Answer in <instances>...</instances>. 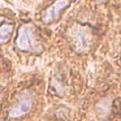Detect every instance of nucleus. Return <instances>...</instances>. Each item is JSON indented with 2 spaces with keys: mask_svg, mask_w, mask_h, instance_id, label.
I'll return each instance as SVG.
<instances>
[{
  "mask_svg": "<svg viewBox=\"0 0 121 121\" xmlns=\"http://www.w3.org/2000/svg\"><path fill=\"white\" fill-rule=\"evenodd\" d=\"M71 44L78 53H86L92 44V34L81 26H74L70 31Z\"/></svg>",
  "mask_w": 121,
  "mask_h": 121,
  "instance_id": "1",
  "label": "nucleus"
},
{
  "mask_svg": "<svg viewBox=\"0 0 121 121\" xmlns=\"http://www.w3.org/2000/svg\"><path fill=\"white\" fill-rule=\"evenodd\" d=\"M15 43L17 47L22 51H35L37 42L33 30L28 26H21L18 30Z\"/></svg>",
  "mask_w": 121,
  "mask_h": 121,
  "instance_id": "2",
  "label": "nucleus"
},
{
  "mask_svg": "<svg viewBox=\"0 0 121 121\" xmlns=\"http://www.w3.org/2000/svg\"><path fill=\"white\" fill-rule=\"evenodd\" d=\"M70 5V0H56L52 5H50L42 14L41 20L44 24H49L55 21L60 13L64 10Z\"/></svg>",
  "mask_w": 121,
  "mask_h": 121,
  "instance_id": "3",
  "label": "nucleus"
},
{
  "mask_svg": "<svg viewBox=\"0 0 121 121\" xmlns=\"http://www.w3.org/2000/svg\"><path fill=\"white\" fill-rule=\"evenodd\" d=\"M31 108V100L26 97L19 101L15 106H13L9 112V116L12 118H17L25 113H26Z\"/></svg>",
  "mask_w": 121,
  "mask_h": 121,
  "instance_id": "4",
  "label": "nucleus"
},
{
  "mask_svg": "<svg viewBox=\"0 0 121 121\" xmlns=\"http://www.w3.org/2000/svg\"><path fill=\"white\" fill-rule=\"evenodd\" d=\"M13 27L14 26L11 24L2 23L1 27H0V42L2 43H5L9 40V38L13 32Z\"/></svg>",
  "mask_w": 121,
  "mask_h": 121,
  "instance_id": "5",
  "label": "nucleus"
},
{
  "mask_svg": "<svg viewBox=\"0 0 121 121\" xmlns=\"http://www.w3.org/2000/svg\"><path fill=\"white\" fill-rule=\"evenodd\" d=\"M120 76H121V74H120Z\"/></svg>",
  "mask_w": 121,
  "mask_h": 121,
  "instance_id": "6",
  "label": "nucleus"
}]
</instances>
